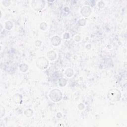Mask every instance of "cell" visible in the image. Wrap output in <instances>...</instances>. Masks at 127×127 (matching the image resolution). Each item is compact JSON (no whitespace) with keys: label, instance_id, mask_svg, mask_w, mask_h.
<instances>
[{"label":"cell","instance_id":"2","mask_svg":"<svg viewBox=\"0 0 127 127\" xmlns=\"http://www.w3.org/2000/svg\"><path fill=\"white\" fill-rule=\"evenodd\" d=\"M37 65L40 69L46 68L48 65V62L45 58H40L37 61Z\"/></svg>","mask_w":127,"mask_h":127},{"label":"cell","instance_id":"3","mask_svg":"<svg viewBox=\"0 0 127 127\" xmlns=\"http://www.w3.org/2000/svg\"><path fill=\"white\" fill-rule=\"evenodd\" d=\"M61 93V92L60 90L58 89H55L52 90L50 94V96L51 98L54 101H58L61 100V96H57V95Z\"/></svg>","mask_w":127,"mask_h":127},{"label":"cell","instance_id":"1","mask_svg":"<svg viewBox=\"0 0 127 127\" xmlns=\"http://www.w3.org/2000/svg\"><path fill=\"white\" fill-rule=\"evenodd\" d=\"M107 97L111 101H117L120 99L121 93L120 92L116 89H111L108 92Z\"/></svg>","mask_w":127,"mask_h":127}]
</instances>
